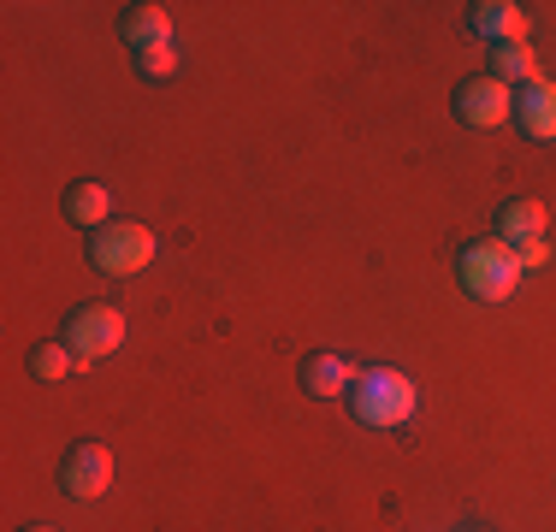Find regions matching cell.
Listing matches in <instances>:
<instances>
[{
    "instance_id": "12",
    "label": "cell",
    "mask_w": 556,
    "mask_h": 532,
    "mask_svg": "<svg viewBox=\"0 0 556 532\" xmlns=\"http://www.w3.org/2000/svg\"><path fill=\"white\" fill-rule=\"evenodd\" d=\"M65 219L89 225V231L113 225V190L108 183H72V190H65Z\"/></svg>"
},
{
    "instance_id": "9",
    "label": "cell",
    "mask_w": 556,
    "mask_h": 532,
    "mask_svg": "<svg viewBox=\"0 0 556 532\" xmlns=\"http://www.w3.org/2000/svg\"><path fill=\"white\" fill-rule=\"evenodd\" d=\"M118 42L130 53H149L172 42V12L166 7H125L118 12Z\"/></svg>"
},
{
    "instance_id": "18",
    "label": "cell",
    "mask_w": 556,
    "mask_h": 532,
    "mask_svg": "<svg viewBox=\"0 0 556 532\" xmlns=\"http://www.w3.org/2000/svg\"><path fill=\"white\" fill-rule=\"evenodd\" d=\"M468 532H485V527H468Z\"/></svg>"
},
{
    "instance_id": "6",
    "label": "cell",
    "mask_w": 556,
    "mask_h": 532,
    "mask_svg": "<svg viewBox=\"0 0 556 532\" xmlns=\"http://www.w3.org/2000/svg\"><path fill=\"white\" fill-rule=\"evenodd\" d=\"M456 118H462V125H473V130H492V125H503V118H515L509 84H497L492 72H485V77H462V84H456Z\"/></svg>"
},
{
    "instance_id": "7",
    "label": "cell",
    "mask_w": 556,
    "mask_h": 532,
    "mask_svg": "<svg viewBox=\"0 0 556 532\" xmlns=\"http://www.w3.org/2000/svg\"><path fill=\"white\" fill-rule=\"evenodd\" d=\"M515 125L527 142H556V84L533 77V84L515 89Z\"/></svg>"
},
{
    "instance_id": "4",
    "label": "cell",
    "mask_w": 556,
    "mask_h": 532,
    "mask_svg": "<svg viewBox=\"0 0 556 532\" xmlns=\"http://www.w3.org/2000/svg\"><path fill=\"white\" fill-rule=\"evenodd\" d=\"M60 343L77 355V367H89V362H101V355H113L118 343H125V314L101 308V302L72 308V314H65V338Z\"/></svg>"
},
{
    "instance_id": "14",
    "label": "cell",
    "mask_w": 556,
    "mask_h": 532,
    "mask_svg": "<svg viewBox=\"0 0 556 532\" xmlns=\"http://www.w3.org/2000/svg\"><path fill=\"white\" fill-rule=\"evenodd\" d=\"M72 367H77V355L65 350L60 338L54 343H36V350H30V379H42V384H60Z\"/></svg>"
},
{
    "instance_id": "15",
    "label": "cell",
    "mask_w": 556,
    "mask_h": 532,
    "mask_svg": "<svg viewBox=\"0 0 556 532\" xmlns=\"http://www.w3.org/2000/svg\"><path fill=\"white\" fill-rule=\"evenodd\" d=\"M137 72L142 77H154V84H166V77H178V48H149V53H137Z\"/></svg>"
},
{
    "instance_id": "13",
    "label": "cell",
    "mask_w": 556,
    "mask_h": 532,
    "mask_svg": "<svg viewBox=\"0 0 556 532\" xmlns=\"http://www.w3.org/2000/svg\"><path fill=\"white\" fill-rule=\"evenodd\" d=\"M492 77L497 84H533V48L527 42H503V48H492Z\"/></svg>"
},
{
    "instance_id": "10",
    "label": "cell",
    "mask_w": 556,
    "mask_h": 532,
    "mask_svg": "<svg viewBox=\"0 0 556 532\" xmlns=\"http://www.w3.org/2000/svg\"><path fill=\"white\" fill-rule=\"evenodd\" d=\"M355 372H362L355 362H343L332 350H314V355H302V391L308 396H350Z\"/></svg>"
},
{
    "instance_id": "2",
    "label": "cell",
    "mask_w": 556,
    "mask_h": 532,
    "mask_svg": "<svg viewBox=\"0 0 556 532\" xmlns=\"http://www.w3.org/2000/svg\"><path fill=\"white\" fill-rule=\"evenodd\" d=\"M456 278L473 302H509L521 290V261L503 237H480V243L456 249Z\"/></svg>"
},
{
    "instance_id": "8",
    "label": "cell",
    "mask_w": 556,
    "mask_h": 532,
    "mask_svg": "<svg viewBox=\"0 0 556 532\" xmlns=\"http://www.w3.org/2000/svg\"><path fill=\"white\" fill-rule=\"evenodd\" d=\"M468 30L480 36V42H527V12L515 7V0H480V7L468 12Z\"/></svg>"
},
{
    "instance_id": "16",
    "label": "cell",
    "mask_w": 556,
    "mask_h": 532,
    "mask_svg": "<svg viewBox=\"0 0 556 532\" xmlns=\"http://www.w3.org/2000/svg\"><path fill=\"white\" fill-rule=\"evenodd\" d=\"M515 261H521V273H533V266H545V261H551V243H545V237H533V243L515 249Z\"/></svg>"
},
{
    "instance_id": "3",
    "label": "cell",
    "mask_w": 556,
    "mask_h": 532,
    "mask_svg": "<svg viewBox=\"0 0 556 532\" xmlns=\"http://www.w3.org/2000/svg\"><path fill=\"white\" fill-rule=\"evenodd\" d=\"M154 255H161V243H154V231H149V225H137V219H113V225H101V231L89 237V266L108 273V278L142 273Z\"/></svg>"
},
{
    "instance_id": "1",
    "label": "cell",
    "mask_w": 556,
    "mask_h": 532,
    "mask_svg": "<svg viewBox=\"0 0 556 532\" xmlns=\"http://www.w3.org/2000/svg\"><path fill=\"white\" fill-rule=\"evenodd\" d=\"M343 403H350L355 426L396 432V426H408V415H415L420 391H415V379H408V372H396V367H362Z\"/></svg>"
},
{
    "instance_id": "11",
    "label": "cell",
    "mask_w": 556,
    "mask_h": 532,
    "mask_svg": "<svg viewBox=\"0 0 556 532\" xmlns=\"http://www.w3.org/2000/svg\"><path fill=\"white\" fill-rule=\"evenodd\" d=\"M545 202H533V195H515V202H503L497 207V237L509 249H521V243H533V237H545Z\"/></svg>"
},
{
    "instance_id": "5",
    "label": "cell",
    "mask_w": 556,
    "mask_h": 532,
    "mask_svg": "<svg viewBox=\"0 0 556 532\" xmlns=\"http://www.w3.org/2000/svg\"><path fill=\"white\" fill-rule=\"evenodd\" d=\"M108 485H113V449L96 444V438H77L60 461V491L77 503H96Z\"/></svg>"
},
{
    "instance_id": "17",
    "label": "cell",
    "mask_w": 556,
    "mask_h": 532,
    "mask_svg": "<svg viewBox=\"0 0 556 532\" xmlns=\"http://www.w3.org/2000/svg\"><path fill=\"white\" fill-rule=\"evenodd\" d=\"M24 532H60V527H24Z\"/></svg>"
}]
</instances>
